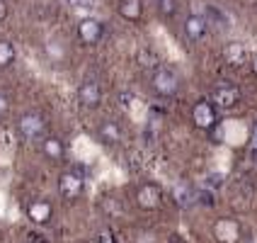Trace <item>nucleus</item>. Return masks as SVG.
Masks as SVG:
<instances>
[{"mask_svg": "<svg viewBox=\"0 0 257 243\" xmlns=\"http://www.w3.org/2000/svg\"><path fill=\"white\" fill-rule=\"evenodd\" d=\"M8 17V5H5V0H0V22Z\"/></svg>", "mask_w": 257, "mask_h": 243, "instance_id": "393cba45", "label": "nucleus"}, {"mask_svg": "<svg viewBox=\"0 0 257 243\" xmlns=\"http://www.w3.org/2000/svg\"><path fill=\"white\" fill-rule=\"evenodd\" d=\"M8 110H10V105H8V98H5V95H0V117L8 115Z\"/></svg>", "mask_w": 257, "mask_h": 243, "instance_id": "5701e85b", "label": "nucleus"}, {"mask_svg": "<svg viewBox=\"0 0 257 243\" xmlns=\"http://www.w3.org/2000/svg\"><path fill=\"white\" fill-rule=\"evenodd\" d=\"M78 37H80V42L83 44H97L104 37V25H102L100 20H95V17H87L83 20L80 25H78Z\"/></svg>", "mask_w": 257, "mask_h": 243, "instance_id": "6e6552de", "label": "nucleus"}, {"mask_svg": "<svg viewBox=\"0 0 257 243\" xmlns=\"http://www.w3.org/2000/svg\"><path fill=\"white\" fill-rule=\"evenodd\" d=\"M119 15L128 22H139L143 15L141 0H119Z\"/></svg>", "mask_w": 257, "mask_h": 243, "instance_id": "ddd939ff", "label": "nucleus"}, {"mask_svg": "<svg viewBox=\"0 0 257 243\" xmlns=\"http://www.w3.org/2000/svg\"><path fill=\"white\" fill-rule=\"evenodd\" d=\"M209 100L214 102V105H218V107L230 110V107H235L240 102V90L235 86H230V83H221V86H216L211 90V98Z\"/></svg>", "mask_w": 257, "mask_h": 243, "instance_id": "423d86ee", "label": "nucleus"}, {"mask_svg": "<svg viewBox=\"0 0 257 243\" xmlns=\"http://www.w3.org/2000/svg\"><path fill=\"white\" fill-rule=\"evenodd\" d=\"M78 100H80V105L83 107H87V110H95L97 105H100L102 100V90L100 86L95 83V80H83L80 83V88H78Z\"/></svg>", "mask_w": 257, "mask_h": 243, "instance_id": "1a4fd4ad", "label": "nucleus"}, {"mask_svg": "<svg viewBox=\"0 0 257 243\" xmlns=\"http://www.w3.org/2000/svg\"><path fill=\"white\" fill-rule=\"evenodd\" d=\"M250 158H252V163L257 166V146H252V151H250Z\"/></svg>", "mask_w": 257, "mask_h": 243, "instance_id": "a878e982", "label": "nucleus"}, {"mask_svg": "<svg viewBox=\"0 0 257 243\" xmlns=\"http://www.w3.org/2000/svg\"><path fill=\"white\" fill-rule=\"evenodd\" d=\"M15 61V46L5 39H0V68H8Z\"/></svg>", "mask_w": 257, "mask_h": 243, "instance_id": "f3484780", "label": "nucleus"}, {"mask_svg": "<svg viewBox=\"0 0 257 243\" xmlns=\"http://www.w3.org/2000/svg\"><path fill=\"white\" fill-rule=\"evenodd\" d=\"M97 136H100L102 143H116L121 141V129H119V124L116 122H102L100 129H97Z\"/></svg>", "mask_w": 257, "mask_h": 243, "instance_id": "2eb2a0df", "label": "nucleus"}, {"mask_svg": "<svg viewBox=\"0 0 257 243\" xmlns=\"http://www.w3.org/2000/svg\"><path fill=\"white\" fill-rule=\"evenodd\" d=\"M151 83H153V90H156L160 98H172L180 90V78L170 68H158L153 73V80Z\"/></svg>", "mask_w": 257, "mask_h": 243, "instance_id": "f03ea898", "label": "nucleus"}, {"mask_svg": "<svg viewBox=\"0 0 257 243\" xmlns=\"http://www.w3.org/2000/svg\"><path fill=\"white\" fill-rule=\"evenodd\" d=\"M255 71H257V58H255Z\"/></svg>", "mask_w": 257, "mask_h": 243, "instance_id": "cd10ccee", "label": "nucleus"}, {"mask_svg": "<svg viewBox=\"0 0 257 243\" xmlns=\"http://www.w3.org/2000/svg\"><path fill=\"white\" fill-rule=\"evenodd\" d=\"M204 20H206L209 25H216V27H228V17L221 13L216 5H206V10H204Z\"/></svg>", "mask_w": 257, "mask_h": 243, "instance_id": "dca6fc26", "label": "nucleus"}, {"mask_svg": "<svg viewBox=\"0 0 257 243\" xmlns=\"http://www.w3.org/2000/svg\"><path fill=\"white\" fill-rule=\"evenodd\" d=\"M192 122L199 129H211L216 124V105L211 100H199L192 107Z\"/></svg>", "mask_w": 257, "mask_h": 243, "instance_id": "0eeeda50", "label": "nucleus"}, {"mask_svg": "<svg viewBox=\"0 0 257 243\" xmlns=\"http://www.w3.org/2000/svg\"><path fill=\"white\" fill-rule=\"evenodd\" d=\"M223 56H226V61L230 66H243L245 58H247V51H245V46L240 42H230L223 49Z\"/></svg>", "mask_w": 257, "mask_h": 243, "instance_id": "4468645a", "label": "nucleus"}, {"mask_svg": "<svg viewBox=\"0 0 257 243\" xmlns=\"http://www.w3.org/2000/svg\"><path fill=\"white\" fill-rule=\"evenodd\" d=\"M136 204L141 207V209H158L160 204H163V190L156 185V183H146V185L139 187V192H136Z\"/></svg>", "mask_w": 257, "mask_h": 243, "instance_id": "39448f33", "label": "nucleus"}, {"mask_svg": "<svg viewBox=\"0 0 257 243\" xmlns=\"http://www.w3.org/2000/svg\"><path fill=\"white\" fill-rule=\"evenodd\" d=\"M27 216L29 221H34V224H46L54 216V207H51V202L46 200H32L27 207Z\"/></svg>", "mask_w": 257, "mask_h": 243, "instance_id": "9b49d317", "label": "nucleus"}, {"mask_svg": "<svg viewBox=\"0 0 257 243\" xmlns=\"http://www.w3.org/2000/svg\"><path fill=\"white\" fill-rule=\"evenodd\" d=\"M102 212L109 214V219H112V216H121V204H119L116 197H104V200H102Z\"/></svg>", "mask_w": 257, "mask_h": 243, "instance_id": "a211bd4d", "label": "nucleus"}, {"mask_svg": "<svg viewBox=\"0 0 257 243\" xmlns=\"http://www.w3.org/2000/svg\"><path fill=\"white\" fill-rule=\"evenodd\" d=\"M252 141H255V146H257V124H255V129H252Z\"/></svg>", "mask_w": 257, "mask_h": 243, "instance_id": "bb28decb", "label": "nucleus"}, {"mask_svg": "<svg viewBox=\"0 0 257 243\" xmlns=\"http://www.w3.org/2000/svg\"><path fill=\"white\" fill-rule=\"evenodd\" d=\"M204 185L209 187V190H218V187L223 185V175H218V173H214V175H209Z\"/></svg>", "mask_w": 257, "mask_h": 243, "instance_id": "4be33fe9", "label": "nucleus"}, {"mask_svg": "<svg viewBox=\"0 0 257 243\" xmlns=\"http://www.w3.org/2000/svg\"><path fill=\"white\" fill-rule=\"evenodd\" d=\"M42 151H44V156L51 158V160H63V156H66V146L56 136H46L42 141Z\"/></svg>", "mask_w": 257, "mask_h": 243, "instance_id": "f8f14e48", "label": "nucleus"}, {"mask_svg": "<svg viewBox=\"0 0 257 243\" xmlns=\"http://www.w3.org/2000/svg\"><path fill=\"white\" fill-rule=\"evenodd\" d=\"M168 243H187V238H182L180 233H172V236H168Z\"/></svg>", "mask_w": 257, "mask_h": 243, "instance_id": "b1692460", "label": "nucleus"}, {"mask_svg": "<svg viewBox=\"0 0 257 243\" xmlns=\"http://www.w3.org/2000/svg\"><path fill=\"white\" fill-rule=\"evenodd\" d=\"M17 129H20V134H22L27 141H37V139H42L44 131H46V122H44L42 115H37V112H27V115L20 117Z\"/></svg>", "mask_w": 257, "mask_h": 243, "instance_id": "7ed1b4c3", "label": "nucleus"}, {"mask_svg": "<svg viewBox=\"0 0 257 243\" xmlns=\"http://www.w3.org/2000/svg\"><path fill=\"white\" fill-rule=\"evenodd\" d=\"M158 10L163 17H172L177 13V0H158Z\"/></svg>", "mask_w": 257, "mask_h": 243, "instance_id": "aec40b11", "label": "nucleus"}, {"mask_svg": "<svg viewBox=\"0 0 257 243\" xmlns=\"http://www.w3.org/2000/svg\"><path fill=\"white\" fill-rule=\"evenodd\" d=\"M85 190V171L80 166H73L71 171L61 173L58 178V192L63 195V200H78Z\"/></svg>", "mask_w": 257, "mask_h": 243, "instance_id": "f257e3e1", "label": "nucleus"}, {"mask_svg": "<svg viewBox=\"0 0 257 243\" xmlns=\"http://www.w3.org/2000/svg\"><path fill=\"white\" fill-rule=\"evenodd\" d=\"M214 238L218 243H238L243 238V226L235 219H216L214 224Z\"/></svg>", "mask_w": 257, "mask_h": 243, "instance_id": "20e7f679", "label": "nucleus"}, {"mask_svg": "<svg viewBox=\"0 0 257 243\" xmlns=\"http://www.w3.org/2000/svg\"><path fill=\"white\" fill-rule=\"evenodd\" d=\"M95 243H116V236L112 229H100V233H97V241Z\"/></svg>", "mask_w": 257, "mask_h": 243, "instance_id": "412c9836", "label": "nucleus"}, {"mask_svg": "<svg viewBox=\"0 0 257 243\" xmlns=\"http://www.w3.org/2000/svg\"><path fill=\"white\" fill-rule=\"evenodd\" d=\"M209 32V22L204 20V15H189L185 20V37L189 42H201Z\"/></svg>", "mask_w": 257, "mask_h": 243, "instance_id": "9d476101", "label": "nucleus"}, {"mask_svg": "<svg viewBox=\"0 0 257 243\" xmlns=\"http://www.w3.org/2000/svg\"><path fill=\"white\" fill-rule=\"evenodd\" d=\"M194 200H197V204H201V207H214L216 204L214 192H211L209 187H204V190H194Z\"/></svg>", "mask_w": 257, "mask_h": 243, "instance_id": "6ab92c4d", "label": "nucleus"}]
</instances>
